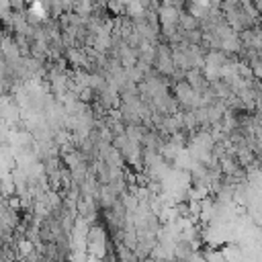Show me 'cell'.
Wrapping results in <instances>:
<instances>
[{"mask_svg":"<svg viewBox=\"0 0 262 262\" xmlns=\"http://www.w3.org/2000/svg\"><path fill=\"white\" fill-rule=\"evenodd\" d=\"M86 248H88V254L94 256V258H100L106 250V235H104V229L102 227H90L86 231V239H84Z\"/></svg>","mask_w":262,"mask_h":262,"instance_id":"6da1fadb","label":"cell"}]
</instances>
